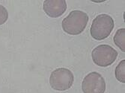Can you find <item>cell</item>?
I'll list each match as a JSON object with an SVG mask.
<instances>
[{
  "label": "cell",
  "instance_id": "obj_1",
  "mask_svg": "<svg viewBox=\"0 0 125 93\" xmlns=\"http://www.w3.org/2000/svg\"><path fill=\"white\" fill-rule=\"evenodd\" d=\"M88 22V14L82 10H73L63 19L62 28L68 34L77 35L85 30Z\"/></svg>",
  "mask_w": 125,
  "mask_h": 93
},
{
  "label": "cell",
  "instance_id": "obj_2",
  "mask_svg": "<svg viewBox=\"0 0 125 93\" xmlns=\"http://www.w3.org/2000/svg\"><path fill=\"white\" fill-rule=\"evenodd\" d=\"M114 25V20L109 15L100 14L92 22L90 28L91 36L96 40H103L110 35Z\"/></svg>",
  "mask_w": 125,
  "mask_h": 93
},
{
  "label": "cell",
  "instance_id": "obj_3",
  "mask_svg": "<svg viewBox=\"0 0 125 93\" xmlns=\"http://www.w3.org/2000/svg\"><path fill=\"white\" fill-rule=\"evenodd\" d=\"M73 72L65 68H59L54 70L50 77V84L52 89L57 91L69 89L73 83Z\"/></svg>",
  "mask_w": 125,
  "mask_h": 93
},
{
  "label": "cell",
  "instance_id": "obj_4",
  "mask_svg": "<svg viewBox=\"0 0 125 93\" xmlns=\"http://www.w3.org/2000/svg\"><path fill=\"white\" fill-rule=\"evenodd\" d=\"M94 63L101 67L112 65L118 57L117 51L109 45H100L92 52Z\"/></svg>",
  "mask_w": 125,
  "mask_h": 93
},
{
  "label": "cell",
  "instance_id": "obj_5",
  "mask_svg": "<svg viewBox=\"0 0 125 93\" xmlns=\"http://www.w3.org/2000/svg\"><path fill=\"white\" fill-rule=\"evenodd\" d=\"M82 89L84 93H104L105 80L100 74L93 72L88 74L83 80Z\"/></svg>",
  "mask_w": 125,
  "mask_h": 93
},
{
  "label": "cell",
  "instance_id": "obj_6",
  "mask_svg": "<svg viewBox=\"0 0 125 93\" xmlns=\"http://www.w3.org/2000/svg\"><path fill=\"white\" fill-rule=\"evenodd\" d=\"M44 12L50 17L57 18L67 10V3L64 0H46L43 5Z\"/></svg>",
  "mask_w": 125,
  "mask_h": 93
},
{
  "label": "cell",
  "instance_id": "obj_7",
  "mask_svg": "<svg viewBox=\"0 0 125 93\" xmlns=\"http://www.w3.org/2000/svg\"><path fill=\"white\" fill-rule=\"evenodd\" d=\"M113 40H114L115 44L122 51L124 52L125 51V29L124 28H120L116 31Z\"/></svg>",
  "mask_w": 125,
  "mask_h": 93
},
{
  "label": "cell",
  "instance_id": "obj_8",
  "mask_svg": "<svg viewBox=\"0 0 125 93\" xmlns=\"http://www.w3.org/2000/svg\"><path fill=\"white\" fill-rule=\"evenodd\" d=\"M115 77L121 83H125V60H123L115 68Z\"/></svg>",
  "mask_w": 125,
  "mask_h": 93
},
{
  "label": "cell",
  "instance_id": "obj_9",
  "mask_svg": "<svg viewBox=\"0 0 125 93\" xmlns=\"http://www.w3.org/2000/svg\"><path fill=\"white\" fill-rule=\"evenodd\" d=\"M8 13L7 9L0 5V25H3L4 23L8 20Z\"/></svg>",
  "mask_w": 125,
  "mask_h": 93
}]
</instances>
